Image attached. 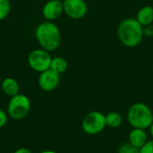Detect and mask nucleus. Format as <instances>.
<instances>
[{
    "label": "nucleus",
    "mask_w": 153,
    "mask_h": 153,
    "mask_svg": "<svg viewBox=\"0 0 153 153\" xmlns=\"http://www.w3.org/2000/svg\"><path fill=\"white\" fill-rule=\"evenodd\" d=\"M39 47L48 52L56 50L61 44V31L58 26L50 21L39 23L34 31Z\"/></svg>",
    "instance_id": "f257e3e1"
},
{
    "label": "nucleus",
    "mask_w": 153,
    "mask_h": 153,
    "mask_svg": "<svg viewBox=\"0 0 153 153\" xmlns=\"http://www.w3.org/2000/svg\"><path fill=\"white\" fill-rule=\"evenodd\" d=\"M51 60L52 57L50 56V52L41 48L31 50L27 58L29 66L33 71L39 74L50 68Z\"/></svg>",
    "instance_id": "423d86ee"
},
{
    "label": "nucleus",
    "mask_w": 153,
    "mask_h": 153,
    "mask_svg": "<svg viewBox=\"0 0 153 153\" xmlns=\"http://www.w3.org/2000/svg\"><path fill=\"white\" fill-rule=\"evenodd\" d=\"M135 18L143 26L153 23V7L150 5L143 6L137 12Z\"/></svg>",
    "instance_id": "f8f14e48"
},
{
    "label": "nucleus",
    "mask_w": 153,
    "mask_h": 153,
    "mask_svg": "<svg viewBox=\"0 0 153 153\" xmlns=\"http://www.w3.org/2000/svg\"><path fill=\"white\" fill-rule=\"evenodd\" d=\"M64 13L71 19L80 20L88 12V6L84 0H64Z\"/></svg>",
    "instance_id": "0eeeda50"
},
{
    "label": "nucleus",
    "mask_w": 153,
    "mask_h": 153,
    "mask_svg": "<svg viewBox=\"0 0 153 153\" xmlns=\"http://www.w3.org/2000/svg\"><path fill=\"white\" fill-rule=\"evenodd\" d=\"M67 68H68V62L65 58L62 56L52 57L51 64H50L51 70L57 73L58 74H62L67 70Z\"/></svg>",
    "instance_id": "ddd939ff"
},
{
    "label": "nucleus",
    "mask_w": 153,
    "mask_h": 153,
    "mask_svg": "<svg viewBox=\"0 0 153 153\" xmlns=\"http://www.w3.org/2000/svg\"><path fill=\"white\" fill-rule=\"evenodd\" d=\"M117 153H140V149L132 145L130 143H125L120 145Z\"/></svg>",
    "instance_id": "dca6fc26"
},
{
    "label": "nucleus",
    "mask_w": 153,
    "mask_h": 153,
    "mask_svg": "<svg viewBox=\"0 0 153 153\" xmlns=\"http://www.w3.org/2000/svg\"><path fill=\"white\" fill-rule=\"evenodd\" d=\"M127 120L133 128L147 129L153 123V113L148 105L143 102L133 104L127 112Z\"/></svg>",
    "instance_id": "7ed1b4c3"
},
{
    "label": "nucleus",
    "mask_w": 153,
    "mask_h": 153,
    "mask_svg": "<svg viewBox=\"0 0 153 153\" xmlns=\"http://www.w3.org/2000/svg\"><path fill=\"white\" fill-rule=\"evenodd\" d=\"M38 83L42 91H52L56 90L60 83V74L49 68L39 74Z\"/></svg>",
    "instance_id": "6e6552de"
},
{
    "label": "nucleus",
    "mask_w": 153,
    "mask_h": 153,
    "mask_svg": "<svg viewBox=\"0 0 153 153\" xmlns=\"http://www.w3.org/2000/svg\"><path fill=\"white\" fill-rule=\"evenodd\" d=\"M117 39L126 48L137 47L143 38V26L136 18H126L123 20L117 30Z\"/></svg>",
    "instance_id": "f03ea898"
},
{
    "label": "nucleus",
    "mask_w": 153,
    "mask_h": 153,
    "mask_svg": "<svg viewBox=\"0 0 153 153\" xmlns=\"http://www.w3.org/2000/svg\"><path fill=\"white\" fill-rule=\"evenodd\" d=\"M64 13V4L61 0H49L42 7V15L47 21L53 22Z\"/></svg>",
    "instance_id": "1a4fd4ad"
},
{
    "label": "nucleus",
    "mask_w": 153,
    "mask_h": 153,
    "mask_svg": "<svg viewBox=\"0 0 153 153\" xmlns=\"http://www.w3.org/2000/svg\"><path fill=\"white\" fill-rule=\"evenodd\" d=\"M7 115L6 113L3 110V109H0V128L4 127L6 123H7Z\"/></svg>",
    "instance_id": "6ab92c4d"
},
{
    "label": "nucleus",
    "mask_w": 153,
    "mask_h": 153,
    "mask_svg": "<svg viewBox=\"0 0 153 153\" xmlns=\"http://www.w3.org/2000/svg\"><path fill=\"white\" fill-rule=\"evenodd\" d=\"M140 153H153V140H148V142L140 149Z\"/></svg>",
    "instance_id": "f3484780"
},
{
    "label": "nucleus",
    "mask_w": 153,
    "mask_h": 153,
    "mask_svg": "<svg viewBox=\"0 0 153 153\" xmlns=\"http://www.w3.org/2000/svg\"><path fill=\"white\" fill-rule=\"evenodd\" d=\"M143 36L153 38V23L143 26Z\"/></svg>",
    "instance_id": "a211bd4d"
},
{
    "label": "nucleus",
    "mask_w": 153,
    "mask_h": 153,
    "mask_svg": "<svg viewBox=\"0 0 153 153\" xmlns=\"http://www.w3.org/2000/svg\"><path fill=\"white\" fill-rule=\"evenodd\" d=\"M13 153H32L29 149L27 148H19L17 149Z\"/></svg>",
    "instance_id": "aec40b11"
},
{
    "label": "nucleus",
    "mask_w": 153,
    "mask_h": 153,
    "mask_svg": "<svg viewBox=\"0 0 153 153\" xmlns=\"http://www.w3.org/2000/svg\"><path fill=\"white\" fill-rule=\"evenodd\" d=\"M11 11V3L9 0H0V22L4 20Z\"/></svg>",
    "instance_id": "2eb2a0df"
},
{
    "label": "nucleus",
    "mask_w": 153,
    "mask_h": 153,
    "mask_svg": "<svg viewBox=\"0 0 153 153\" xmlns=\"http://www.w3.org/2000/svg\"><path fill=\"white\" fill-rule=\"evenodd\" d=\"M148 142V134L144 129L133 128L128 134V143L135 146L138 149H141Z\"/></svg>",
    "instance_id": "9d476101"
},
{
    "label": "nucleus",
    "mask_w": 153,
    "mask_h": 153,
    "mask_svg": "<svg viewBox=\"0 0 153 153\" xmlns=\"http://www.w3.org/2000/svg\"><path fill=\"white\" fill-rule=\"evenodd\" d=\"M39 153H56V152H54V151H51V150H46V151H43V152H41Z\"/></svg>",
    "instance_id": "412c9836"
},
{
    "label": "nucleus",
    "mask_w": 153,
    "mask_h": 153,
    "mask_svg": "<svg viewBox=\"0 0 153 153\" xmlns=\"http://www.w3.org/2000/svg\"><path fill=\"white\" fill-rule=\"evenodd\" d=\"M1 88H2L3 92L5 95H7L9 97H13L19 93L20 85L14 78L6 77L3 80L2 84H1Z\"/></svg>",
    "instance_id": "9b49d317"
},
{
    "label": "nucleus",
    "mask_w": 153,
    "mask_h": 153,
    "mask_svg": "<svg viewBox=\"0 0 153 153\" xmlns=\"http://www.w3.org/2000/svg\"><path fill=\"white\" fill-rule=\"evenodd\" d=\"M106 116V124L107 126L110 128H117L122 125L123 122V117L122 116L115 111L108 113Z\"/></svg>",
    "instance_id": "4468645a"
},
{
    "label": "nucleus",
    "mask_w": 153,
    "mask_h": 153,
    "mask_svg": "<svg viewBox=\"0 0 153 153\" xmlns=\"http://www.w3.org/2000/svg\"><path fill=\"white\" fill-rule=\"evenodd\" d=\"M149 129H150V134H151V135L152 136V138H153V123L152 124V126H150V128H149Z\"/></svg>",
    "instance_id": "4be33fe9"
},
{
    "label": "nucleus",
    "mask_w": 153,
    "mask_h": 153,
    "mask_svg": "<svg viewBox=\"0 0 153 153\" xmlns=\"http://www.w3.org/2000/svg\"><path fill=\"white\" fill-rule=\"evenodd\" d=\"M106 126V116L100 111L94 110L89 112L82 121V128L89 135L100 134Z\"/></svg>",
    "instance_id": "39448f33"
},
{
    "label": "nucleus",
    "mask_w": 153,
    "mask_h": 153,
    "mask_svg": "<svg viewBox=\"0 0 153 153\" xmlns=\"http://www.w3.org/2000/svg\"><path fill=\"white\" fill-rule=\"evenodd\" d=\"M30 110V100L26 95L18 93L11 97L7 106V113L11 118L14 120L23 119L29 114Z\"/></svg>",
    "instance_id": "20e7f679"
}]
</instances>
